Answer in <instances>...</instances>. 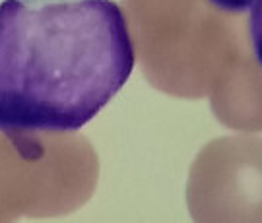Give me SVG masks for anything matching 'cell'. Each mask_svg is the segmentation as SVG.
Returning a JSON list of instances; mask_svg holds the SVG:
<instances>
[{
    "instance_id": "obj_2",
    "label": "cell",
    "mask_w": 262,
    "mask_h": 223,
    "mask_svg": "<svg viewBox=\"0 0 262 223\" xmlns=\"http://www.w3.org/2000/svg\"><path fill=\"white\" fill-rule=\"evenodd\" d=\"M249 31H251V45L258 66L262 68V0H254L249 18Z\"/></svg>"
},
{
    "instance_id": "obj_1",
    "label": "cell",
    "mask_w": 262,
    "mask_h": 223,
    "mask_svg": "<svg viewBox=\"0 0 262 223\" xmlns=\"http://www.w3.org/2000/svg\"><path fill=\"white\" fill-rule=\"evenodd\" d=\"M115 0H2L0 132H74L92 122L134 68Z\"/></svg>"
},
{
    "instance_id": "obj_3",
    "label": "cell",
    "mask_w": 262,
    "mask_h": 223,
    "mask_svg": "<svg viewBox=\"0 0 262 223\" xmlns=\"http://www.w3.org/2000/svg\"><path fill=\"white\" fill-rule=\"evenodd\" d=\"M208 2L215 8L231 12V14H243V12L253 8L254 4V0H208Z\"/></svg>"
}]
</instances>
